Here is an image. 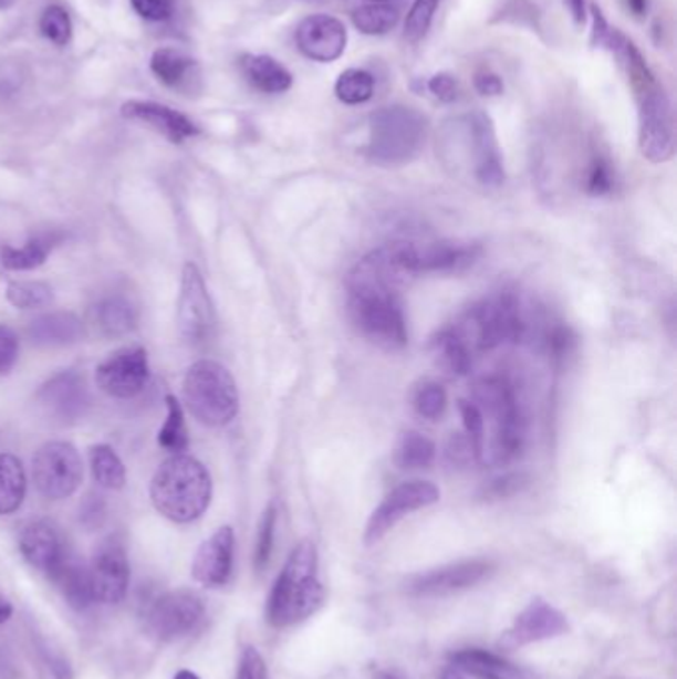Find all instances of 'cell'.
I'll list each match as a JSON object with an SVG mask.
<instances>
[{"mask_svg":"<svg viewBox=\"0 0 677 679\" xmlns=\"http://www.w3.org/2000/svg\"><path fill=\"white\" fill-rule=\"evenodd\" d=\"M406 281L387 247L374 251L350 272V316L379 348L402 349L407 344L406 318L397 296V286Z\"/></svg>","mask_w":677,"mask_h":679,"instance_id":"obj_1","label":"cell"},{"mask_svg":"<svg viewBox=\"0 0 677 679\" xmlns=\"http://www.w3.org/2000/svg\"><path fill=\"white\" fill-rule=\"evenodd\" d=\"M324 588L319 581V554L310 541L292 551L277 583L272 586L267 620L274 628H289L319 612Z\"/></svg>","mask_w":677,"mask_h":679,"instance_id":"obj_2","label":"cell"},{"mask_svg":"<svg viewBox=\"0 0 677 679\" xmlns=\"http://www.w3.org/2000/svg\"><path fill=\"white\" fill-rule=\"evenodd\" d=\"M211 476L195 457L175 453L155 471L152 501L174 523L197 521L211 503Z\"/></svg>","mask_w":677,"mask_h":679,"instance_id":"obj_3","label":"cell"},{"mask_svg":"<svg viewBox=\"0 0 677 679\" xmlns=\"http://www.w3.org/2000/svg\"><path fill=\"white\" fill-rule=\"evenodd\" d=\"M473 404L483 418L491 419V439L485 441L481 463L509 466L524 446V419L513 386L497 376L481 379L475 386Z\"/></svg>","mask_w":677,"mask_h":679,"instance_id":"obj_4","label":"cell"},{"mask_svg":"<svg viewBox=\"0 0 677 679\" xmlns=\"http://www.w3.org/2000/svg\"><path fill=\"white\" fill-rule=\"evenodd\" d=\"M426 137V116L414 107H379L369 116L366 154L379 166H404L419 156Z\"/></svg>","mask_w":677,"mask_h":679,"instance_id":"obj_5","label":"cell"},{"mask_svg":"<svg viewBox=\"0 0 677 679\" xmlns=\"http://www.w3.org/2000/svg\"><path fill=\"white\" fill-rule=\"evenodd\" d=\"M184 398L194 418L204 426H227L239 414V389L235 378L213 359L195 362L187 369Z\"/></svg>","mask_w":677,"mask_h":679,"instance_id":"obj_6","label":"cell"},{"mask_svg":"<svg viewBox=\"0 0 677 679\" xmlns=\"http://www.w3.org/2000/svg\"><path fill=\"white\" fill-rule=\"evenodd\" d=\"M387 251L399 272L409 279L417 274H446L473 267L483 253L481 244L464 241H434V243L387 244Z\"/></svg>","mask_w":677,"mask_h":679,"instance_id":"obj_7","label":"cell"},{"mask_svg":"<svg viewBox=\"0 0 677 679\" xmlns=\"http://www.w3.org/2000/svg\"><path fill=\"white\" fill-rule=\"evenodd\" d=\"M634 94L639 107V152L652 164H666L676 154V127L668 96L658 80L634 87Z\"/></svg>","mask_w":677,"mask_h":679,"instance_id":"obj_8","label":"cell"},{"mask_svg":"<svg viewBox=\"0 0 677 679\" xmlns=\"http://www.w3.org/2000/svg\"><path fill=\"white\" fill-rule=\"evenodd\" d=\"M32 477L42 495L60 501L74 495L84 477L82 459L76 447L66 441H50L32 459Z\"/></svg>","mask_w":677,"mask_h":679,"instance_id":"obj_9","label":"cell"},{"mask_svg":"<svg viewBox=\"0 0 677 679\" xmlns=\"http://www.w3.org/2000/svg\"><path fill=\"white\" fill-rule=\"evenodd\" d=\"M177 324L189 344H204L213 334V302L205 286L204 274L194 262H187L181 274Z\"/></svg>","mask_w":677,"mask_h":679,"instance_id":"obj_10","label":"cell"},{"mask_svg":"<svg viewBox=\"0 0 677 679\" xmlns=\"http://www.w3.org/2000/svg\"><path fill=\"white\" fill-rule=\"evenodd\" d=\"M471 318L477 332V344L481 349H493L507 342H519L523 338L521 302L513 292H499L493 299L481 302Z\"/></svg>","mask_w":677,"mask_h":679,"instance_id":"obj_11","label":"cell"},{"mask_svg":"<svg viewBox=\"0 0 677 679\" xmlns=\"http://www.w3.org/2000/svg\"><path fill=\"white\" fill-rule=\"evenodd\" d=\"M437 501L439 489L429 481H407L396 487L369 516L364 533L366 544L379 543L404 516L436 505Z\"/></svg>","mask_w":677,"mask_h":679,"instance_id":"obj_12","label":"cell"},{"mask_svg":"<svg viewBox=\"0 0 677 679\" xmlns=\"http://www.w3.org/2000/svg\"><path fill=\"white\" fill-rule=\"evenodd\" d=\"M205 620V604L189 591H175L159 596L149 606L147 624L159 640L174 641L194 634Z\"/></svg>","mask_w":677,"mask_h":679,"instance_id":"obj_13","label":"cell"},{"mask_svg":"<svg viewBox=\"0 0 677 679\" xmlns=\"http://www.w3.org/2000/svg\"><path fill=\"white\" fill-rule=\"evenodd\" d=\"M97 388L117 399L139 396L149 382L146 348L127 346L104 359L96 369Z\"/></svg>","mask_w":677,"mask_h":679,"instance_id":"obj_14","label":"cell"},{"mask_svg":"<svg viewBox=\"0 0 677 679\" xmlns=\"http://www.w3.org/2000/svg\"><path fill=\"white\" fill-rule=\"evenodd\" d=\"M90 576L96 602L117 604L126 598L129 561L126 544L119 536H107L100 543L90 564Z\"/></svg>","mask_w":677,"mask_h":679,"instance_id":"obj_15","label":"cell"},{"mask_svg":"<svg viewBox=\"0 0 677 679\" xmlns=\"http://www.w3.org/2000/svg\"><path fill=\"white\" fill-rule=\"evenodd\" d=\"M493 563L483 558L461 561V563L447 564L441 568H434L429 573L419 574L407 584V591L419 598H441L473 588L483 583L493 574Z\"/></svg>","mask_w":677,"mask_h":679,"instance_id":"obj_16","label":"cell"},{"mask_svg":"<svg viewBox=\"0 0 677 679\" xmlns=\"http://www.w3.org/2000/svg\"><path fill=\"white\" fill-rule=\"evenodd\" d=\"M40 408L60 424H74L84 418L92 404L86 379L76 372H60L37 391Z\"/></svg>","mask_w":677,"mask_h":679,"instance_id":"obj_17","label":"cell"},{"mask_svg":"<svg viewBox=\"0 0 677 679\" xmlns=\"http://www.w3.org/2000/svg\"><path fill=\"white\" fill-rule=\"evenodd\" d=\"M294 40L306 59L314 62H334L346 50L348 30L336 17L312 14L296 27Z\"/></svg>","mask_w":677,"mask_h":679,"instance_id":"obj_18","label":"cell"},{"mask_svg":"<svg viewBox=\"0 0 677 679\" xmlns=\"http://www.w3.org/2000/svg\"><path fill=\"white\" fill-rule=\"evenodd\" d=\"M569 630L571 626L566 616L549 602L537 598L514 618L513 626L504 634L503 644L507 648H517L534 641L559 638Z\"/></svg>","mask_w":677,"mask_h":679,"instance_id":"obj_19","label":"cell"},{"mask_svg":"<svg viewBox=\"0 0 677 679\" xmlns=\"http://www.w3.org/2000/svg\"><path fill=\"white\" fill-rule=\"evenodd\" d=\"M464 126L469 147L473 149L475 177L487 187H499L504 181V169L491 117L485 112H473L465 117Z\"/></svg>","mask_w":677,"mask_h":679,"instance_id":"obj_20","label":"cell"},{"mask_svg":"<svg viewBox=\"0 0 677 679\" xmlns=\"http://www.w3.org/2000/svg\"><path fill=\"white\" fill-rule=\"evenodd\" d=\"M235 558V533L231 526H221L205 541L194 558V578L207 588H221L231 581Z\"/></svg>","mask_w":677,"mask_h":679,"instance_id":"obj_21","label":"cell"},{"mask_svg":"<svg viewBox=\"0 0 677 679\" xmlns=\"http://www.w3.org/2000/svg\"><path fill=\"white\" fill-rule=\"evenodd\" d=\"M122 116L132 122L146 124L157 134L167 137L171 144H184L185 139L201 134V129L191 117L185 116L174 107L157 104V102L129 100L122 106Z\"/></svg>","mask_w":677,"mask_h":679,"instance_id":"obj_22","label":"cell"},{"mask_svg":"<svg viewBox=\"0 0 677 679\" xmlns=\"http://www.w3.org/2000/svg\"><path fill=\"white\" fill-rule=\"evenodd\" d=\"M19 546L27 563L49 576L70 553L59 529L49 521H32L27 524L20 533Z\"/></svg>","mask_w":677,"mask_h":679,"instance_id":"obj_23","label":"cell"},{"mask_svg":"<svg viewBox=\"0 0 677 679\" xmlns=\"http://www.w3.org/2000/svg\"><path fill=\"white\" fill-rule=\"evenodd\" d=\"M139 321L136 301L126 292H107L92 306V322L107 338H119L134 331Z\"/></svg>","mask_w":677,"mask_h":679,"instance_id":"obj_24","label":"cell"},{"mask_svg":"<svg viewBox=\"0 0 677 679\" xmlns=\"http://www.w3.org/2000/svg\"><path fill=\"white\" fill-rule=\"evenodd\" d=\"M30 342L44 348L56 346H70L84 338L86 328L84 322L72 312H49L40 314L34 321H30L27 328Z\"/></svg>","mask_w":677,"mask_h":679,"instance_id":"obj_25","label":"cell"},{"mask_svg":"<svg viewBox=\"0 0 677 679\" xmlns=\"http://www.w3.org/2000/svg\"><path fill=\"white\" fill-rule=\"evenodd\" d=\"M149 69L164 86L177 92L194 90L195 82L201 79L197 60L191 59L185 50L174 46L155 50Z\"/></svg>","mask_w":677,"mask_h":679,"instance_id":"obj_26","label":"cell"},{"mask_svg":"<svg viewBox=\"0 0 677 679\" xmlns=\"http://www.w3.org/2000/svg\"><path fill=\"white\" fill-rule=\"evenodd\" d=\"M451 666L479 679H539L532 671L479 648H467L451 656Z\"/></svg>","mask_w":677,"mask_h":679,"instance_id":"obj_27","label":"cell"},{"mask_svg":"<svg viewBox=\"0 0 677 679\" xmlns=\"http://www.w3.org/2000/svg\"><path fill=\"white\" fill-rule=\"evenodd\" d=\"M50 581L59 586L60 593L74 610H87L96 602L90 566L72 553L66 554L59 568L50 574Z\"/></svg>","mask_w":677,"mask_h":679,"instance_id":"obj_28","label":"cell"},{"mask_svg":"<svg viewBox=\"0 0 677 679\" xmlns=\"http://www.w3.org/2000/svg\"><path fill=\"white\" fill-rule=\"evenodd\" d=\"M242 76L262 94H284L291 90L292 74L281 62L267 54H244L239 60Z\"/></svg>","mask_w":677,"mask_h":679,"instance_id":"obj_29","label":"cell"},{"mask_svg":"<svg viewBox=\"0 0 677 679\" xmlns=\"http://www.w3.org/2000/svg\"><path fill=\"white\" fill-rule=\"evenodd\" d=\"M62 241V234L56 231L50 233H39L30 237L22 247H10L4 244L0 249V262L9 271H32L42 267L52 249Z\"/></svg>","mask_w":677,"mask_h":679,"instance_id":"obj_30","label":"cell"},{"mask_svg":"<svg viewBox=\"0 0 677 679\" xmlns=\"http://www.w3.org/2000/svg\"><path fill=\"white\" fill-rule=\"evenodd\" d=\"M431 352L437 366L451 376H467L473 366L471 352L465 340L455 331H441L431 342Z\"/></svg>","mask_w":677,"mask_h":679,"instance_id":"obj_31","label":"cell"},{"mask_svg":"<svg viewBox=\"0 0 677 679\" xmlns=\"http://www.w3.org/2000/svg\"><path fill=\"white\" fill-rule=\"evenodd\" d=\"M27 497V473L19 457L0 453V514L19 511Z\"/></svg>","mask_w":677,"mask_h":679,"instance_id":"obj_32","label":"cell"},{"mask_svg":"<svg viewBox=\"0 0 677 679\" xmlns=\"http://www.w3.org/2000/svg\"><path fill=\"white\" fill-rule=\"evenodd\" d=\"M92 476L97 485L117 491L126 485V467L110 446H94L90 449Z\"/></svg>","mask_w":677,"mask_h":679,"instance_id":"obj_33","label":"cell"},{"mask_svg":"<svg viewBox=\"0 0 677 679\" xmlns=\"http://www.w3.org/2000/svg\"><path fill=\"white\" fill-rule=\"evenodd\" d=\"M436 443L417 431H406L396 447V463L399 469H427L436 459Z\"/></svg>","mask_w":677,"mask_h":679,"instance_id":"obj_34","label":"cell"},{"mask_svg":"<svg viewBox=\"0 0 677 679\" xmlns=\"http://www.w3.org/2000/svg\"><path fill=\"white\" fill-rule=\"evenodd\" d=\"M354 27L368 36H379L386 34L392 29H396L399 22V10L392 7L389 2H369L352 12Z\"/></svg>","mask_w":677,"mask_h":679,"instance_id":"obj_35","label":"cell"},{"mask_svg":"<svg viewBox=\"0 0 677 679\" xmlns=\"http://www.w3.org/2000/svg\"><path fill=\"white\" fill-rule=\"evenodd\" d=\"M374 76L366 70L350 69L340 74L334 86V94L338 97L342 104L348 106H360L366 104L374 96Z\"/></svg>","mask_w":677,"mask_h":679,"instance_id":"obj_36","label":"cell"},{"mask_svg":"<svg viewBox=\"0 0 677 679\" xmlns=\"http://www.w3.org/2000/svg\"><path fill=\"white\" fill-rule=\"evenodd\" d=\"M165 404H167V419H165L164 426H162L159 433H157V443L167 449V451L181 453L189 446L184 408H181V404L177 401L175 396H167Z\"/></svg>","mask_w":677,"mask_h":679,"instance_id":"obj_37","label":"cell"},{"mask_svg":"<svg viewBox=\"0 0 677 679\" xmlns=\"http://www.w3.org/2000/svg\"><path fill=\"white\" fill-rule=\"evenodd\" d=\"M7 299L14 309L20 311H37L49 306L54 301V292L46 282L14 281L7 289Z\"/></svg>","mask_w":677,"mask_h":679,"instance_id":"obj_38","label":"cell"},{"mask_svg":"<svg viewBox=\"0 0 677 679\" xmlns=\"http://www.w3.org/2000/svg\"><path fill=\"white\" fill-rule=\"evenodd\" d=\"M40 32L44 39L50 40L56 46H66L72 40V20L66 9H62L60 4H52L49 9L42 12L40 17Z\"/></svg>","mask_w":677,"mask_h":679,"instance_id":"obj_39","label":"cell"},{"mask_svg":"<svg viewBox=\"0 0 677 679\" xmlns=\"http://www.w3.org/2000/svg\"><path fill=\"white\" fill-rule=\"evenodd\" d=\"M414 406H416V411L421 418L436 421V419L444 416V411H446L447 408L446 389H444V386H439V384H434V382L424 384V386L416 391Z\"/></svg>","mask_w":677,"mask_h":679,"instance_id":"obj_40","label":"cell"},{"mask_svg":"<svg viewBox=\"0 0 677 679\" xmlns=\"http://www.w3.org/2000/svg\"><path fill=\"white\" fill-rule=\"evenodd\" d=\"M459 411L464 418L465 433H467V441L471 446L473 457L477 461H481L485 446V418L479 408L469 399H459Z\"/></svg>","mask_w":677,"mask_h":679,"instance_id":"obj_41","label":"cell"},{"mask_svg":"<svg viewBox=\"0 0 677 679\" xmlns=\"http://www.w3.org/2000/svg\"><path fill=\"white\" fill-rule=\"evenodd\" d=\"M439 0H416L412 10L407 12L406 39L409 42H419L427 34L434 22Z\"/></svg>","mask_w":677,"mask_h":679,"instance_id":"obj_42","label":"cell"},{"mask_svg":"<svg viewBox=\"0 0 677 679\" xmlns=\"http://www.w3.org/2000/svg\"><path fill=\"white\" fill-rule=\"evenodd\" d=\"M274 529H277V506L271 505L262 513L259 534H257V546H254V568L257 571H262L271 561Z\"/></svg>","mask_w":677,"mask_h":679,"instance_id":"obj_43","label":"cell"},{"mask_svg":"<svg viewBox=\"0 0 677 679\" xmlns=\"http://www.w3.org/2000/svg\"><path fill=\"white\" fill-rule=\"evenodd\" d=\"M614 187V175L612 167L604 157H596L592 161L589 179H586V191L591 195H606Z\"/></svg>","mask_w":677,"mask_h":679,"instance_id":"obj_44","label":"cell"},{"mask_svg":"<svg viewBox=\"0 0 677 679\" xmlns=\"http://www.w3.org/2000/svg\"><path fill=\"white\" fill-rule=\"evenodd\" d=\"M20 342L17 332L0 324V376H7L19 359Z\"/></svg>","mask_w":677,"mask_h":679,"instance_id":"obj_45","label":"cell"},{"mask_svg":"<svg viewBox=\"0 0 677 679\" xmlns=\"http://www.w3.org/2000/svg\"><path fill=\"white\" fill-rule=\"evenodd\" d=\"M237 679H271L267 661L262 660V656L257 648L247 646L242 650Z\"/></svg>","mask_w":677,"mask_h":679,"instance_id":"obj_46","label":"cell"},{"mask_svg":"<svg viewBox=\"0 0 677 679\" xmlns=\"http://www.w3.org/2000/svg\"><path fill=\"white\" fill-rule=\"evenodd\" d=\"M132 7L149 22H165L175 14V0H132Z\"/></svg>","mask_w":677,"mask_h":679,"instance_id":"obj_47","label":"cell"},{"mask_svg":"<svg viewBox=\"0 0 677 679\" xmlns=\"http://www.w3.org/2000/svg\"><path fill=\"white\" fill-rule=\"evenodd\" d=\"M524 485H527V477L521 476V473H511V476L494 479L485 493L493 497V499H507V497L519 493Z\"/></svg>","mask_w":677,"mask_h":679,"instance_id":"obj_48","label":"cell"},{"mask_svg":"<svg viewBox=\"0 0 677 679\" xmlns=\"http://www.w3.org/2000/svg\"><path fill=\"white\" fill-rule=\"evenodd\" d=\"M427 87H429V92L434 94V96L439 100V102H455L457 100V80L451 76V74H447V72H439L436 76H431L429 82H427Z\"/></svg>","mask_w":677,"mask_h":679,"instance_id":"obj_49","label":"cell"},{"mask_svg":"<svg viewBox=\"0 0 677 679\" xmlns=\"http://www.w3.org/2000/svg\"><path fill=\"white\" fill-rule=\"evenodd\" d=\"M503 80L489 70H483L475 76V90L481 96H499V94H503Z\"/></svg>","mask_w":677,"mask_h":679,"instance_id":"obj_50","label":"cell"},{"mask_svg":"<svg viewBox=\"0 0 677 679\" xmlns=\"http://www.w3.org/2000/svg\"><path fill=\"white\" fill-rule=\"evenodd\" d=\"M82 519L84 521H90L92 519V523L100 524V519L104 516V501H102V497H87L86 503L82 506Z\"/></svg>","mask_w":677,"mask_h":679,"instance_id":"obj_51","label":"cell"},{"mask_svg":"<svg viewBox=\"0 0 677 679\" xmlns=\"http://www.w3.org/2000/svg\"><path fill=\"white\" fill-rule=\"evenodd\" d=\"M564 4L571 10L572 19L576 24L586 22V2L584 0H564Z\"/></svg>","mask_w":677,"mask_h":679,"instance_id":"obj_52","label":"cell"},{"mask_svg":"<svg viewBox=\"0 0 677 679\" xmlns=\"http://www.w3.org/2000/svg\"><path fill=\"white\" fill-rule=\"evenodd\" d=\"M626 7L636 19H644L648 14L649 2L648 0H626Z\"/></svg>","mask_w":677,"mask_h":679,"instance_id":"obj_53","label":"cell"},{"mask_svg":"<svg viewBox=\"0 0 677 679\" xmlns=\"http://www.w3.org/2000/svg\"><path fill=\"white\" fill-rule=\"evenodd\" d=\"M441 679H465V673L461 670H457L455 666H449V668H446L444 673H441Z\"/></svg>","mask_w":677,"mask_h":679,"instance_id":"obj_54","label":"cell"},{"mask_svg":"<svg viewBox=\"0 0 677 679\" xmlns=\"http://www.w3.org/2000/svg\"><path fill=\"white\" fill-rule=\"evenodd\" d=\"M10 616H12V606L7 600H0V624L9 620Z\"/></svg>","mask_w":677,"mask_h":679,"instance_id":"obj_55","label":"cell"},{"mask_svg":"<svg viewBox=\"0 0 677 679\" xmlns=\"http://www.w3.org/2000/svg\"><path fill=\"white\" fill-rule=\"evenodd\" d=\"M174 679H201V678H199L197 673H194V671L181 670L179 671V673H177V676H175Z\"/></svg>","mask_w":677,"mask_h":679,"instance_id":"obj_56","label":"cell"},{"mask_svg":"<svg viewBox=\"0 0 677 679\" xmlns=\"http://www.w3.org/2000/svg\"><path fill=\"white\" fill-rule=\"evenodd\" d=\"M376 679H399L397 678V676H394V673H389V671H379V673H377Z\"/></svg>","mask_w":677,"mask_h":679,"instance_id":"obj_57","label":"cell"},{"mask_svg":"<svg viewBox=\"0 0 677 679\" xmlns=\"http://www.w3.org/2000/svg\"><path fill=\"white\" fill-rule=\"evenodd\" d=\"M14 0H0V10L9 9Z\"/></svg>","mask_w":677,"mask_h":679,"instance_id":"obj_58","label":"cell"},{"mask_svg":"<svg viewBox=\"0 0 677 679\" xmlns=\"http://www.w3.org/2000/svg\"><path fill=\"white\" fill-rule=\"evenodd\" d=\"M372 2H389V0H372Z\"/></svg>","mask_w":677,"mask_h":679,"instance_id":"obj_59","label":"cell"}]
</instances>
